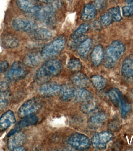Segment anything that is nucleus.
Listing matches in <instances>:
<instances>
[{"mask_svg":"<svg viewBox=\"0 0 133 151\" xmlns=\"http://www.w3.org/2000/svg\"><path fill=\"white\" fill-rule=\"evenodd\" d=\"M62 68V64L59 60L53 59L48 60L35 72L34 81L38 83H46L59 75Z\"/></svg>","mask_w":133,"mask_h":151,"instance_id":"obj_1","label":"nucleus"},{"mask_svg":"<svg viewBox=\"0 0 133 151\" xmlns=\"http://www.w3.org/2000/svg\"><path fill=\"white\" fill-rule=\"evenodd\" d=\"M125 48L124 44L119 40L113 41L106 50L103 58L105 67L112 68L117 64L125 53Z\"/></svg>","mask_w":133,"mask_h":151,"instance_id":"obj_2","label":"nucleus"},{"mask_svg":"<svg viewBox=\"0 0 133 151\" xmlns=\"http://www.w3.org/2000/svg\"><path fill=\"white\" fill-rule=\"evenodd\" d=\"M66 40L64 37H59L45 45L42 50L41 55L45 60L53 59L60 55L66 45Z\"/></svg>","mask_w":133,"mask_h":151,"instance_id":"obj_3","label":"nucleus"},{"mask_svg":"<svg viewBox=\"0 0 133 151\" xmlns=\"http://www.w3.org/2000/svg\"><path fill=\"white\" fill-rule=\"evenodd\" d=\"M56 10L48 4L44 6H38L33 13L38 20L48 24H52L55 21Z\"/></svg>","mask_w":133,"mask_h":151,"instance_id":"obj_4","label":"nucleus"},{"mask_svg":"<svg viewBox=\"0 0 133 151\" xmlns=\"http://www.w3.org/2000/svg\"><path fill=\"white\" fill-rule=\"evenodd\" d=\"M43 105L41 101L37 98L29 99L23 103L18 111L19 117L23 118L34 114L41 110Z\"/></svg>","mask_w":133,"mask_h":151,"instance_id":"obj_5","label":"nucleus"},{"mask_svg":"<svg viewBox=\"0 0 133 151\" xmlns=\"http://www.w3.org/2000/svg\"><path fill=\"white\" fill-rule=\"evenodd\" d=\"M25 66L24 64L20 61L13 63L6 74V78L11 81H15L24 78L27 73Z\"/></svg>","mask_w":133,"mask_h":151,"instance_id":"obj_6","label":"nucleus"},{"mask_svg":"<svg viewBox=\"0 0 133 151\" xmlns=\"http://www.w3.org/2000/svg\"><path fill=\"white\" fill-rule=\"evenodd\" d=\"M68 143L72 148L77 150H87L90 146V142L88 137L79 133L74 134L70 136Z\"/></svg>","mask_w":133,"mask_h":151,"instance_id":"obj_7","label":"nucleus"},{"mask_svg":"<svg viewBox=\"0 0 133 151\" xmlns=\"http://www.w3.org/2000/svg\"><path fill=\"white\" fill-rule=\"evenodd\" d=\"M113 134L108 131L96 133L92 138V145L96 149H105L107 144L113 139Z\"/></svg>","mask_w":133,"mask_h":151,"instance_id":"obj_8","label":"nucleus"},{"mask_svg":"<svg viewBox=\"0 0 133 151\" xmlns=\"http://www.w3.org/2000/svg\"><path fill=\"white\" fill-rule=\"evenodd\" d=\"M12 25L15 30L30 33L33 32L38 28V24L35 22L23 18L14 19Z\"/></svg>","mask_w":133,"mask_h":151,"instance_id":"obj_9","label":"nucleus"},{"mask_svg":"<svg viewBox=\"0 0 133 151\" xmlns=\"http://www.w3.org/2000/svg\"><path fill=\"white\" fill-rule=\"evenodd\" d=\"M61 87L62 86L56 82L46 83L39 87L38 92L44 96H55L60 94Z\"/></svg>","mask_w":133,"mask_h":151,"instance_id":"obj_10","label":"nucleus"},{"mask_svg":"<svg viewBox=\"0 0 133 151\" xmlns=\"http://www.w3.org/2000/svg\"><path fill=\"white\" fill-rule=\"evenodd\" d=\"M43 59L41 53L36 52H32L25 56L23 60V63L30 68H36L41 64Z\"/></svg>","mask_w":133,"mask_h":151,"instance_id":"obj_11","label":"nucleus"},{"mask_svg":"<svg viewBox=\"0 0 133 151\" xmlns=\"http://www.w3.org/2000/svg\"><path fill=\"white\" fill-rule=\"evenodd\" d=\"M122 75L129 81L133 80V55H130L124 60L121 67Z\"/></svg>","mask_w":133,"mask_h":151,"instance_id":"obj_12","label":"nucleus"},{"mask_svg":"<svg viewBox=\"0 0 133 151\" xmlns=\"http://www.w3.org/2000/svg\"><path fill=\"white\" fill-rule=\"evenodd\" d=\"M9 138L7 141V148L13 151L15 148L22 146L25 142L27 137L24 133L18 131Z\"/></svg>","mask_w":133,"mask_h":151,"instance_id":"obj_13","label":"nucleus"},{"mask_svg":"<svg viewBox=\"0 0 133 151\" xmlns=\"http://www.w3.org/2000/svg\"><path fill=\"white\" fill-rule=\"evenodd\" d=\"M16 117L14 113L8 110L0 117V131L7 130L16 122Z\"/></svg>","mask_w":133,"mask_h":151,"instance_id":"obj_14","label":"nucleus"},{"mask_svg":"<svg viewBox=\"0 0 133 151\" xmlns=\"http://www.w3.org/2000/svg\"><path fill=\"white\" fill-rule=\"evenodd\" d=\"M104 55L101 45H97L93 48L90 55L91 62L93 66L97 67L100 65L103 60Z\"/></svg>","mask_w":133,"mask_h":151,"instance_id":"obj_15","label":"nucleus"},{"mask_svg":"<svg viewBox=\"0 0 133 151\" xmlns=\"http://www.w3.org/2000/svg\"><path fill=\"white\" fill-rule=\"evenodd\" d=\"M74 98L77 102L83 103L92 100L93 95L91 92L85 88H78L74 89Z\"/></svg>","mask_w":133,"mask_h":151,"instance_id":"obj_16","label":"nucleus"},{"mask_svg":"<svg viewBox=\"0 0 133 151\" xmlns=\"http://www.w3.org/2000/svg\"><path fill=\"white\" fill-rule=\"evenodd\" d=\"M71 81L74 85L79 88H88L90 84L87 76L79 72H76L71 77Z\"/></svg>","mask_w":133,"mask_h":151,"instance_id":"obj_17","label":"nucleus"},{"mask_svg":"<svg viewBox=\"0 0 133 151\" xmlns=\"http://www.w3.org/2000/svg\"><path fill=\"white\" fill-rule=\"evenodd\" d=\"M97 14V9L93 4H87L85 5L81 13V18L83 21L88 22L94 19Z\"/></svg>","mask_w":133,"mask_h":151,"instance_id":"obj_18","label":"nucleus"},{"mask_svg":"<svg viewBox=\"0 0 133 151\" xmlns=\"http://www.w3.org/2000/svg\"><path fill=\"white\" fill-rule=\"evenodd\" d=\"M34 0H16L18 8L24 13H32L35 10L37 6Z\"/></svg>","mask_w":133,"mask_h":151,"instance_id":"obj_19","label":"nucleus"},{"mask_svg":"<svg viewBox=\"0 0 133 151\" xmlns=\"http://www.w3.org/2000/svg\"><path fill=\"white\" fill-rule=\"evenodd\" d=\"M108 94L110 100L114 105L120 106L125 98L119 89L113 88L108 91Z\"/></svg>","mask_w":133,"mask_h":151,"instance_id":"obj_20","label":"nucleus"},{"mask_svg":"<svg viewBox=\"0 0 133 151\" xmlns=\"http://www.w3.org/2000/svg\"><path fill=\"white\" fill-rule=\"evenodd\" d=\"M31 34L32 37L34 39L39 40H50L53 36L52 32L51 30L44 28H38Z\"/></svg>","mask_w":133,"mask_h":151,"instance_id":"obj_21","label":"nucleus"},{"mask_svg":"<svg viewBox=\"0 0 133 151\" xmlns=\"http://www.w3.org/2000/svg\"><path fill=\"white\" fill-rule=\"evenodd\" d=\"M106 114L103 112H98L91 116L88 123L91 127H98L104 124L107 121Z\"/></svg>","mask_w":133,"mask_h":151,"instance_id":"obj_22","label":"nucleus"},{"mask_svg":"<svg viewBox=\"0 0 133 151\" xmlns=\"http://www.w3.org/2000/svg\"><path fill=\"white\" fill-rule=\"evenodd\" d=\"M92 45L91 39L88 38H86L77 48L79 56L83 59H87Z\"/></svg>","mask_w":133,"mask_h":151,"instance_id":"obj_23","label":"nucleus"},{"mask_svg":"<svg viewBox=\"0 0 133 151\" xmlns=\"http://www.w3.org/2000/svg\"><path fill=\"white\" fill-rule=\"evenodd\" d=\"M59 95L60 99L62 101H70L74 97V89L69 85L62 86Z\"/></svg>","mask_w":133,"mask_h":151,"instance_id":"obj_24","label":"nucleus"},{"mask_svg":"<svg viewBox=\"0 0 133 151\" xmlns=\"http://www.w3.org/2000/svg\"><path fill=\"white\" fill-rule=\"evenodd\" d=\"M38 121V116L34 114L23 118V119L17 124V127L20 130L21 128L29 127L36 124Z\"/></svg>","mask_w":133,"mask_h":151,"instance_id":"obj_25","label":"nucleus"},{"mask_svg":"<svg viewBox=\"0 0 133 151\" xmlns=\"http://www.w3.org/2000/svg\"><path fill=\"white\" fill-rule=\"evenodd\" d=\"M90 81L93 87L97 90H103L107 85L106 80L101 76H92L90 77Z\"/></svg>","mask_w":133,"mask_h":151,"instance_id":"obj_26","label":"nucleus"},{"mask_svg":"<svg viewBox=\"0 0 133 151\" xmlns=\"http://www.w3.org/2000/svg\"><path fill=\"white\" fill-rule=\"evenodd\" d=\"M2 47L6 49H13L17 47L19 45V42L14 37L7 35L2 39Z\"/></svg>","mask_w":133,"mask_h":151,"instance_id":"obj_27","label":"nucleus"},{"mask_svg":"<svg viewBox=\"0 0 133 151\" xmlns=\"http://www.w3.org/2000/svg\"><path fill=\"white\" fill-rule=\"evenodd\" d=\"M90 28V25L87 23H85L81 24L79 27L72 33L70 36V38L72 40H74L83 36L84 34L89 30Z\"/></svg>","mask_w":133,"mask_h":151,"instance_id":"obj_28","label":"nucleus"},{"mask_svg":"<svg viewBox=\"0 0 133 151\" xmlns=\"http://www.w3.org/2000/svg\"><path fill=\"white\" fill-rule=\"evenodd\" d=\"M97 106L95 102L92 100L83 103L80 106V109L82 112L85 114H90L95 111Z\"/></svg>","mask_w":133,"mask_h":151,"instance_id":"obj_29","label":"nucleus"},{"mask_svg":"<svg viewBox=\"0 0 133 151\" xmlns=\"http://www.w3.org/2000/svg\"><path fill=\"white\" fill-rule=\"evenodd\" d=\"M67 67L70 70L77 72L82 68V64L78 58H74L70 59L68 62Z\"/></svg>","mask_w":133,"mask_h":151,"instance_id":"obj_30","label":"nucleus"},{"mask_svg":"<svg viewBox=\"0 0 133 151\" xmlns=\"http://www.w3.org/2000/svg\"><path fill=\"white\" fill-rule=\"evenodd\" d=\"M107 12L110 15L113 22H120L122 19L120 8L118 6L111 8Z\"/></svg>","mask_w":133,"mask_h":151,"instance_id":"obj_31","label":"nucleus"},{"mask_svg":"<svg viewBox=\"0 0 133 151\" xmlns=\"http://www.w3.org/2000/svg\"><path fill=\"white\" fill-rule=\"evenodd\" d=\"M9 98V90L0 91V111L7 106Z\"/></svg>","mask_w":133,"mask_h":151,"instance_id":"obj_32","label":"nucleus"},{"mask_svg":"<svg viewBox=\"0 0 133 151\" xmlns=\"http://www.w3.org/2000/svg\"><path fill=\"white\" fill-rule=\"evenodd\" d=\"M121 115L123 118L126 117L131 111L132 106L127 99L125 98L120 106Z\"/></svg>","mask_w":133,"mask_h":151,"instance_id":"obj_33","label":"nucleus"},{"mask_svg":"<svg viewBox=\"0 0 133 151\" xmlns=\"http://www.w3.org/2000/svg\"><path fill=\"white\" fill-rule=\"evenodd\" d=\"M113 22L112 18L107 12L103 13L101 17L100 22L102 25L104 27H109Z\"/></svg>","mask_w":133,"mask_h":151,"instance_id":"obj_34","label":"nucleus"},{"mask_svg":"<svg viewBox=\"0 0 133 151\" xmlns=\"http://www.w3.org/2000/svg\"><path fill=\"white\" fill-rule=\"evenodd\" d=\"M122 10L124 17H129L133 16V5L125 6L123 7Z\"/></svg>","mask_w":133,"mask_h":151,"instance_id":"obj_35","label":"nucleus"},{"mask_svg":"<svg viewBox=\"0 0 133 151\" xmlns=\"http://www.w3.org/2000/svg\"><path fill=\"white\" fill-rule=\"evenodd\" d=\"M87 38L86 37L82 36L79 38L74 39L69 44V46L72 49L78 47L79 45Z\"/></svg>","mask_w":133,"mask_h":151,"instance_id":"obj_36","label":"nucleus"},{"mask_svg":"<svg viewBox=\"0 0 133 151\" xmlns=\"http://www.w3.org/2000/svg\"><path fill=\"white\" fill-rule=\"evenodd\" d=\"M106 0H95L93 4L97 9H101L104 8L106 4Z\"/></svg>","mask_w":133,"mask_h":151,"instance_id":"obj_37","label":"nucleus"},{"mask_svg":"<svg viewBox=\"0 0 133 151\" xmlns=\"http://www.w3.org/2000/svg\"><path fill=\"white\" fill-rule=\"evenodd\" d=\"M90 25V27H91L92 29L97 30H100L103 27L100 22L98 21H95L92 22Z\"/></svg>","mask_w":133,"mask_h":151,"instance_id":"obj_38","label":"nucleus"},{"mask_svg":"<svg viewBox=\"0 0 133 151\" xmlns=\"http://www.w3.org/2000/svg\"><path fill=\"white\" fill-rule=\"evenodd\" d=\"M119 125L116 121H112L108 125V128L111 131H115L118 130L119 127Z\"/></svg>","mask_w":133,"mask_h":151,"instance_id":"obj_39","label":"nucleus"},{"mask_svg":"<svg viewBox=\"0 0 133 151\" xmlns=\"http://www.w3.org/2000/svg\"><path fill=\"white\" fill-rule=\"evenodd\" d=\"M9 66V64L7 61H0V72H4L7 70Z\"/></svg>","mask_w":133,"mask_h":151,"instance_id":"obj_40","label":"nucleus"},{"mask_svg":"<svg viewBox=\"0 0 133 151\" xmlns=\"http://www.w3.org/2000/svg\"><path fill=\"white\" fill-rule=\"evenodd\" d=\"M13 151H25V149L24 147H22V146H20V147H17V148H15L14 149H13Z\"/></svg>","mask_w":133,"mask_h":151,"instance_id":"obj_41","label":"nucleus"},{"mask_svg":"<svg viewBox=\"0 0 133 151\" xmlns=\"http://www.w3.org/2000/svg\"><path fill=\"white\" fill-rule=\"evenodd\" d=\"M34 1H38V2H47V3H48V2H49L50 0H34Z\"/></svg>","mask_w":133,"mask_h":151,"instance_id":"obj_42","label":"nucleus"},{"mask_svg":"<svg viewBox=\"0 0 133 151\" xmlns=\"http://www.w3.org/2000/svg\"><path fill=\"white\" fill-rule=\"evenodd\" d=\"M125 1L129 4H133V0H125Z\"/></svg>","mask_w":133,"mask_h":151,"instance_id":"obj_43","label":"nucleus"}]
</instances>
